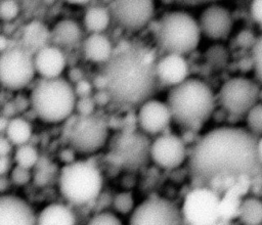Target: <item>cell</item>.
<instances>
[{"mask_svg": "<svg viewBox=\"0 0 262 225\" xmlns=\"http://www.w3.org/2000/svg\"><path fill=\"white\" fill-rule=\"evenodd\" d=\"M257 140L246 127L220 126L208 131L193 144L188 158L192 181L222 195L237 179L259 176Z\"/></svg>", "mask_w": 262, "mask_h": 225, "instance_id": "6da1fadb", "label": "cell"}, {"mask_svg": "<svg viewBox=\"0 0 262 225\" xmlns=\"http://www.w3.org/2000/svg\"><path fill=\"white\" fill-rule=\"evenodd\" d=\"M111 103L118 108L140 106L157 91V60L150 50L128 45L115 51L99 73Z\"/></svg>", "mask_w": 262, "mask_h": 225, "instance_id": "7a4b0ae2", "label": "cell"}, {"mask_svg": "<svg viewBox=\"0 0 262 225\" xmlns=\"http://www.w3.org/2000/svg\"><path fill=\"white\" fill-rule=\"evenodd\" d=\"M166 102L172 121L176 125L196 132L212 117L217 104V96L204 81L188 78L171 87Z\"/></svg>", "mask_w": 262, "mask_h": 225, "instance_id": "3957f363", "label": "cell"}, {"mask_svg": "<svg viewBox=\"0 0 262 225\" xmlns=\"http://www.w3.org/2000/svg\"><path fill=\"white\" fill-rule=\"evenodd\" d=\"M75 88L64 79H42L31 91L30 105L43 122L57 124L71 118L76 109Z\"/></svg>", "mask_w": 262, "mask_h": 225, "instance_id": "277c9868", "label": "cell"}, {"mask_svg": "<svg viewBox=\"0 0 262 225\" xmlns=\"http://www.w3.org/2000/svg\"><path fill=\"white\" fill-rule=\"evenodd\" d=\"M199 21L181 10L164 14L156 27V42L166 54L184 55L193 51L201 41Z\"/></svg>", "mask_w": 262, "mask_h": 225, "instance_id": "5b68a950", "label": "cell"}, {"mask_svg": "<svg viewBox=\"0 0 262 225\" xmlns=\"http://www.w3.org/2000/svg\"><path fill=\"white\" fill-rule=\"evenodd\" d=\"M102 183L97 167L85 161L67 164L59 173V191L64 199L76 206L95 200L101 192Z\"/></svg>", "mask_w": 262, "mask_h": 225, "instance_id": "8992f818", "label": "cell"}, {"mask_svg": "<svg viewBox=\"0 0 262 225\" xmlns=\"http://www.w3.org/2000/svg\"><path fill=\"white\" fill-rule=\"evenodd\" d=\"M150 145L147 135L134 128H124L113 139L107 160L111 164L127 171L142 168L150 159Z\"/></svg>", "mask_w": 262, "mask_h": 225, "instance_id": "52a82bcc", "label": "cell"}, {"mask_svg": "<svg viewBox=\"0 0 262 225\" xmlns=\"http://www.w3.org/2000/svg\"><path fill=\"white\" fill-rule=\"evenodd\" d=\"M67 140L76 152L90 154L98 151L108 137V123L100 115H77L67 126Z\"/></svg>", "mask_w": 262, "mask_h": 225, "instance_id": "ba28073f", "label": "cell"}, {"mask_svg": "<svg viewBox=\"0 0 262 225\" xmlns=\"http://www.w3.org/2000/svg\"><path fill=\"white\" fill-rule=\"evenodd\" d=\"M261 95L260 83L256 79L236 76L226 80L218 90L217 103L233 117L246 115L258 103Z\"/></svg>", "mask_w": 262, "mask_h": 225, "instance_id": "9c48e42d", "label": "cell"}, {"mask_svg": "<svg viewBox=\"0 0 262 225\" xmlns=\"http://www.w3.org/2000/svg\"><path fill=\"white\" fill-rule=\"evenodd\" d=\"M221 195L207 186H195L185 196L181 208L185 223L211 225L221 220Z\"/></svg>", "mask_w": 262, "mask_h": 225, "instance_id": "30bf717a", "label": "cell"}, {"mask_svg": "<svg viewBox=\"0 0 262 225\" xmlns=\"http://www.w3.org/2000/svg\"><path fill=\"white\" fill-rule=\"evenodd\" d=\"M36 74L34 56L19 47L6 48L0 56V79L3 87L17 91L28 86Z\"/></svg>", "mask_w": 262, "mask_h": 225, "instance_id": "8fae6325", "label": "cell"}, {"mask_svg": "<svg viewBox=\"0 0 262 225\" xmlns=\"http://www.w3.org/2000/svg\"><path fill=\"white\" fill-rule=\"evenodd\" d=\"M181 209L170 200L152 196L135 207L129 225H184Z\"/></svg>", "mask_w": 262, "mask_h": 225, "instance_id": "7c38bea8", "label": "cell"}, {"mask_svg": "<svg viewBox=\"0 0 262 225\" xmlns=\"http://www.w3.org/2000/svg\"><path fill=\"white\" fill-rule=\"evenodd\" d=\"M110 11L118 26L136 32L151 19L155 11L154 0H113Z\"/></svg>", "mask_w": 262, "mask_h": 225, "instance_id": "4fadbf2b", "label": "cell"}, {"mask_svg": "<svg viewBox=\"0 0 262 225\" xmlns=\"http://www.w3.org/2000/svg\"><path fill=\"white\" fill-rule=\"evenodd\" d=\"M186 146L183 139L172 133L158 136L150 145V160L165 170H173L186 159Z\"/></svg>", "mask_w": 262, "mask_h": 225, "instance_id": "5bb4252c", "label": "cell"}, {"mask_svg": "<svg viewBox=\"0 0 262 225\" xmlns=\"http://www.w3.org/2000/svg\"><path fill=\"white\" fill-rule=\"evenodd\" d=\"M199 26L206 38L212 41H223L233 29V17L230 11L218 3L208 4L200 14Z\"/></svg>", "mask_w": 262, "mask_h": 225, "instance_id": "9a60e30c", "label": "cell"}, {"mask_svg": "<svg viewBox=\"0 0 262 225\" xmlns=\"http://www.w3.org/2000/svg\"><path fill=\"white\" fill-rule=\"evenodd\" d=\"M136 121L143 133L156 135L169 127L172 116L167 102L150 98L139 106Z\"/></svg>", "mask_w": 262, "mask_h": 225, "instance_id": "2e32d148", "label": "cell"}, {"mask_svg": "<svg viewBox=\"0 0 262 225\" xmlns=\"http://www.w3.org/2000/svg\"><path fill=\"white\" fill-rule=\"evenodd\" d=\"M0 225H37V216L23 198L12 194H2Z\"/></svg>", "mask_w": 262, "mask_h": 225, "instance_id": "e0dca14e", "label": "cell"}, {"mask_svg": "<svg viewBox=\"0 0 262 225\" xmlns=\"http://www.w3.org/2000/svg\"><path fill=\"white\" fill-rule=\"evenodd\" d=\"M36 73L42 79L59 78L66 68V57L57 46H43L34 55Z\"/></svg>", "mask_w": 262, "mask_h": 225, "instance_id": "ac0fdd59", "label": "cell"}, {"mask_svg": "<svg viewBox=\"0 0 262 225\" xmlns=\"http://www.w3.org/2000/svg\"><path fill=\"white\" fill-rule=\"evenodd\" d=\"M157 74L160 83L174 87L188 79V64L179 54H165L157 61Z\"/></svg>", "mask_w": 262, "mask_h": 225, "instance_id": "d6986e66", "label": "cell"}, {"mask_svg": "<svg viewBox=\"0 0 262 225\" xmlns=\"http://www.w3.org/2000/svg\"><path fill=\"white\" fill-rule=\"evenodd\" d=\"M83 53L87 60L105 63L114 53L110 39L103 34H90L83 43Z\"/></svg>", "mask_w": 262, "mask_h": 225, "instance_id": "ffe728a7", "label": "cell"}, {"mask_svg": "<svg viewBox=\"0 0 262 225\" xmlns=\"http://www.w3.org/2000/svg\"><path fill=\"white\" fill-rule=\"evenodd\" d=\"M37 225H76V216L63 204H50L37 215Z\"/></svg>", "mask_w": 262, "mask_h": 225, "instance_id": "44dd1931", "label": "cell"}, {"mask_svg": "<svg viewBox=\"0 0 262 225\" xmlns=\"http://www.w3.org/2000/svg\"><path fill=\"white\" fill-rule=\"evenodd\" d=\"M82 31L77 21L63 18L57 21L51 31L52 41L59 46L71 47L76 45L81 39Z\"/></svg>", "mask_w": 262, "mask_h": 225, "instance_id": "7402d4cb", "label": "cell"}, {"mask_svg": "<svg viewBox=\"0 0 262 225\" xmlns=\"http://www.w3.org/2000/svg\"><path fill=\"white\" fill-rule=\"evenodd\" d=\"M237 221L241 225H262V198L248 195L241 199Z\"/></svg>", "mask_w": 262, "mask_h": 225, "instance_id": "603a6c76", "label": "cell"}, {"mask_svg": "<svg viewBox=\"0 0 262 225\" xmlns=\"http://www.w3.org/2000/svg\"><path fill=\"white\" fill-rule=\"evenodd\" d=\"M112 19L110 9L102 6H93L84 14V27L90 34H102Z\"/></svg>", "mask_w": 262, "mask_h": 225, "instance_id": "cb8c5ba5", "label": "cell"}, {"mask_svg": "<svg viewBox=\"0 0 262 225\" xmlns=\"http://www.w3.org/2000/svg\"><path fill=\"white\" fill-rule=\"evenodd\" d=\"M9 141L16 146L27 144L32 136V127L30 123L20 117L9 119L7 128L3 134Z\"/></svg>", "mask_w": 262, "mask_h": 225, "instance_id": "d4e9b609", "label": "cell"}, {"mask_svg": "<svg viewBox=\"0 0 262 225\" xmlns=\"http://www.w3.org/2000/svg\"><path fill=\"white\" fill-rule=\"evenodd\" d=\"M13 159H14V162L16 163V166L30 170L33 167L37 166L39 162V154L37 149L34 146L27 143V144L17 146V149L14 152Z\"/></svg>", "mask_w": 262, "mask_h": 225, "instance_id": "484cf974", "label": "cell"}, {"mask_svg": "<svg viewBox=\"0 0 262 225\" xmlns=\"http://www.w3.org/2000/svg\"><path fill=\"white\" fill-rule=\"evenodd\" d=\"M247 129L257 137L262 135V102H258L246 115Z\"/></svg>", "mask_w": 262, "mask_h": 225, "instance_id": "4316f807", "label": "cell"}, {"mask_svg": "<svg viewBox=\"0 0 262 225\" xmlns=\"http://www.w3.org/2000/svg\"><path fill=\"white\" fill-rule=\"evenodd\" d=\"M113 207L115 211L119 214H131L135 209L134 197L132 193L128 191H122L117 193L113 198Z\"/></svg>", "mask_w": 262, "mask_h": 225, "instance_id": "83f0119b", "label": "cell"}, {"mask_svg": "<svg viewBox=\"0 0 262 225\" xmlns=\"http://www.w3.org/2000/svg\"><path fill=\"white\" fill-rule=\"evenodd\" d=\"M252 62L255 79L262 85V33L256 38L252 46Z\"/></svg>", "mask_w": 262, "mask_h": 225, "instance_id": "f1b7e54d", "label": "cell"}, {"mask_svg": "<svg viewBox=\"0 0 262 225\" xmlns=\"http://www.w3.org/2000/svg\"><path fill=\"white\" fill-rule=\"evenodd\" d=\"M86 225H123L120 218L111 212H100L93 215Z\"/></svg>", "mask_w": 262, "mask_h": 225, "instance_id": "f546056e", "label": "cell"}, {"mask_svg": "<svg viewBox=\"0 0 262 225\" xmlns=\"http://www.w3.org/2000/svg\"><path fill=\"white\" fill-rule=\"evenodd\" d=\"M19 10V5L15 0H2L0 4V17L3 21H11L18 15Z\"/></svg>", "mask_w": 262, "mask_h": 225, "instance_id": "4dcf8cb0", "label": "cell"}, {"mask_svg": "<svg viewBox=\"0 0 262 225\" xmlns=\"http://www.w3.org/2000/svg\"><path fill=\"white\" fill-rule=\"evenodd\" d=\"M95 101L94 98L91 96H85L80 97L77 99L76 103V109L79 116H88L91 114H94L95 108Z\"/></svg>", "mask_w": 262, "mask_h": 225, "instance_id": "1f68e13d", "label": "cell"}, {"mask_svg": "<svg viewBox=\"0 0 262 225\" xmlns=\"http://www.w3.org/2000/svg\"><path fill=\"white\" fill-rule=\"evenodd\" d=\"M10 178L14 184H16L18 186H23V185H26L30 181L31 173H30L29 169H26V168H23L19 166H15L11 170Z\"/></svg>", "mask_w": 262, "mask_h": 225, "instance_id": "d6a6232c", "label": "cell"}, {"mask_svg": "<svg viewBox=\"0 0 262 225\" xmlns=\"http://www.w3.org/2000/svg\"><path fill=\"white\" fill-rule=\"evenodd\" d=\"M250 15L252 20L262 29V0H252L250 4Z\"/></svg>", "mask_w": 262, "mask_h": 225, "instance_id": "836d02e7", "label": "cell"}, {"mask_svg": "<svg viewBox=\"0 0 262 225\" xmlns=\"http://www.w3.org/2000/svg\"><path fill=\"white\" fill-rule=\"evenodd\" d=\"M74 88H75V92H76V95L78 98L90 96L91 84H89L87 81H85V80L78 81Z\"/></svg>", "mask_w": 262, "mask_h": 225, "instance_id": "e575fe53", "label": "cell"}, {"mask_svg": "<svg viewBox=\"0 0 262 225\" xmlns=\"http://www.w3.org/2000/svg\"><path fill=\"white\" fill-rule=\"evenodd\" d=\"M12 143L9 141V139L2 135L0 138V156H9L11 150H12Z\"/></svg>", "mask_w": 262, "mask_h": 225, "instance_id": "d590c367", "label": "cell"}, {"mask_svg": "<svg viewBox=\"0 0 262 225\" xmlns=\"http://www.w3.org/2000/svg\"><path fill=\"white\" fill-rule=\"evenodd\" d=\"M93 98H94L95 103L100 105V106H103V105H106V104L111 103V98H110L107 92L104 89L97 90V92L94 94Z\"/></svg>", "mask_w": 262, "mask_h": 225, "instance_id": "8d00e7d4", "label": "cell"}, {"mask_svg": "<svg viewBox=\"0 0 262 225\" xmlns=\"http://www.w3.org/2000/svg\"><path fill=\"white\" fill-rule=\"evenodd\" d=\"M75 153L76 151L73 149V148H68V149H63L60 153V158H61V161H63L67 164H70V163H73L75 162Z\"/></svg>", "mask_w": 262, "mask_h": 225, "instance_id": "74e56055", "label": "cell"}, {"mask_svg": "<svg viewBox=\"0 0 262 225\" xmlns=\"http://www.w3.org/2000/svg\"><path fill=\"white\" fill-rule=\"evenodd\" d=\"M11 168V161L9 156H0V175L5 176V174Z\"/></svg>", "mask_w": 262, "mask_h": 225, "instance_id": "f35d334b", "label": "cell"}, {"mask_svg": "<svg viewBox=\"0 0 262 225\" xmlns=\"http://www.w3.org/2000/svg\"><path fill=\"white\" fill-rule=\"evenodd\" d=\"M179 3L185 4V5H200V4H211L215 3L219 0H176Z\"/></svg>", "mask_w": 262, "mask_h": 225, "instance_id": "ab89813d", "label": "cell"}, {"mask_svg": "<svg viewBox=\"0 0 262 225\" xmlns=\"http://www.w3.org/2000/svg\"><path fill=\"white\" fill-rule=\"evenodd\" d=\"M257 156L260 164L262 165V135L259 136L257 140Z\"/></svg>", "mask_w": 262, "mask_h": 225, "instance_id": "60d3db41", "label": "cell"}, {"mask_svg": "<svg viewBox=\"0 0 262 225\" xmlns=\"http://www.w3.org/2000/svg\"><path fill=\"white\" fill-rule=\"evenodd\" d=\"M184 225H191V224L185 223ZM211 225H235V223L233 222V220H226V219H221V220H219L218 222H216V223H214V224H211Z\"/></svg>", "mask_w": 262, "mask_h": 225, "instance_id": "b9f144b4", "label": "cell"}, {"mask_svg": "<svg viewBox=\"0 0 262 225\" xmlns=\"http://www.w3.org/2000/svg\"><path fill=\"white\" fill-rule=\"evenodd\" d=\"M63 1L68 2V3H71V4H78V5H80V4H85V3L89 2L90 0H63Z\"/></svg>", "mask_w": 262, "mask_h": 225, "instance_id": "7bdbcfd3", "label": "cell"}, {"mask_svg": "<svg viewBox=\"0 0 262 225\" xmlns=\"http://www.w3.org/2000/svg\"><path fill=\"white\" fill-rule=\"evenodd\" d=\"M262 192V191H261ZM261 198H262V193H261Z\"/></svg>", "mask_w": 262, "mask_h": 225, "instance_id": "ee69618b", "label": "cell"}]
</instances>
